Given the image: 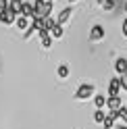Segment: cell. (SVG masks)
<instances>
[{"mask_svg": "<svg viewBox=\"0 0 127 129\" xmlns=\"http://www.w3.org/2000/svg\"><path fill=\"white\" fill-rule=\"evenodd\" d=\"M34 19H48L50 11H52V2L48 0H36L34 2Z\"/></svg>", "mask_w": 127, "mask_h": 129, "instance_id": "obj_1", "label": "cell"}, {"mask_svg": "<svg viewBox=\"0 0 127 129\" xmlns=\"http://www.w3.org/2000/svg\"><path fill=\"white\" fill-rule=\"evenodd\" d=\"M92 94H94V85H92V83H83V85L75 92V98H77V100H88Z\"/></svg>", "mask_w": 127, "mask_h": 129, "instance_id": "obj_2", "label": "cell"}, {"mask_svg": "<svg viewBox=\"0 0 127 129\" xmlns=\"http://www.w3.org/2000/svg\"><path fill=\"white\" fill-rule=\"evenodd\" d=\"M17 15H15L13 11H9V9H6V11H0V21H2L4 23V25H11V23H17Z\"/></svg>", "mask_w": 127, "mask_h": 129, "instance_id": "obj_3", "label": "cell"}, {"mask_svg": "<svg viewBox=\"0 0 127 129\" xmlns=\"http://www.w3.org/2000/svg\"><path fill=\"white\" fill-rule=\"evenodd\" d=\"M108 94L110 96H121V77H113V79H110Z\"/></svg>", "mask_w": 127, "mask_h": 129, "instance_id": "obj_4", "label": "cell"}, {"mask_svg": "<svg viewBox=\"0 0 127 129\" xmlns=\"http://www.w3.org/2000/svg\"><path fill=\"white\" fill-rule=\"evenodd\" d=\"M106 106L110 108V112L121 110V108H123V104H121V96H110V98H108V102H106Z\"/></svg>", "mask_w": 127, "mask_h": 129, "instance_id": "obj_5", "label": "cell"}, {"mask_svg": "<svg viewBox=\"0 0 127 129\" xmlns=\"http://www.w3.org/2000/svg\"><path fill=\"white\" fill-rule=\"evenodd\" d=\"M104 38V27L102 25H94L92 31H90V42H96V40H102Z\"/></svg>", "mask_w": 127, "mask_h": 129, "instance_id": "obj_6", "label": "cell"}, {"mask_svg": "<svg viewBox=\"0 0 127 129\" xmlns=\"http://www.w3.org/2000/svg\"><path fill=\"white\" fill-rule=\"evenodd\" d=\"M115 71H117L121 77L127 75V60H125V58H117V60H115Z\"/></svg>", "mask_w": 127, "mask_h": 129, "instance_id": "obj_7", "label": "cell"}, {"mask_svg": "<svg viewBox=\"0 0 127 129\" xmlns=\"http://www.w3.org/2000/svg\"><path fill=\"white\" fill-rule=\"evenodd\" d=\"M38 36H40V40H42V46L44 48H50L52 46V40L54 38L50 36V31H42V34H38Z\"/></svg>", "mask_w": 127, "mask_h": 129, "instance_id": "obj_8", "label": "cell"}, {"mask_svg": "<svg viewBox=\"0 0 127 129\" xmlns=\"http://www.w3.org/2000/svg\"><path fill=\"white\" fill-rule=\"evenodd\" d=\"M34 4H29V2H23L21 6V17H34Z\"/></svg>", "mask_w": 127, "mask_h": 129, "instance_id": "obj_9", "label": "cell"}, {"mask_svg": "<svg viewBox=\"0 0 127 129\" xmlns=\"http://www.w3.org/2000/svg\"><path fill=\"white\" fill-rule=\"evenodd\" d=\"M21 6H23V2H17V0H11V4H9V11H13L15 15H21Z\"/></svg>", "mask_w": 127, "mask_h": 129, "instance_id": "obj_10", "label": "cell"}, {"mask_svg": "<svg viewBox=\"0 0 127 129\" xmlns=\"http://www.w3.org/2000/svg\"><path fill=\"white\" fill-rule=\"evenodd\" d=\"M69 17H71V9H65V11L58 15V21H56V23H58V25H62V23L69 21Z\"/></svg>", "mask_w": 127, "mask_h": 129, "instance_id": "obj_11", "label": "cell"}, {"mask_svg": "<svg viewBox=\"0 0 127 129\" xmlns=\"http://www.w3.org/2000/svg\"><path fill=\"white\" fill-rule=\"evenodd\" d=\"M106 102H108V100L104 98V96H96V98H94V104H96V108H98V110L104 108V106H106Z\"/></svg>", "mask_w": 127, "mask_h": 129, "instance_id": "obj_12", "label": "cell"}, {"mask_svg": "<svg viewBox=\"0 0 127 129\" xmlns=\"http://www.w3.org/2000/svg\"><path fill=\"white\" fill-rule=\"evenodd\" d=\"M106 112L104 110H96V112H94V121H96V123H104V121H106Z\"/></svg>", "mask_w": 127, "mask_h": 129, "instance_id": "obj_13", "label": "cell"}, {"mask_svg": "<svg viewBox=\"0 0 127 129\" xmlns=\"http://www.w3.org/2000/svg\"><path fill=\"white\" fill-rule=\"evenodd\" d=\"M115 112H110V115L106 117V121H104V129H110V127H113V123H115Z\"/></svg>", "mask_w": 127, "mask_h": 129, "instance_id": "obj_14", "label": "cell"}, {"mask_svg": "<svg viewBox=\"0 0 127 129\" xmlns=\"http://www.w3.org/2000/svg\"><path fill=\"white\" fill-rule=\"evenodd\" d=\"M58 77H62V79L69 77V67H67V64H60V67H58Z\"/></svg>", "mask_w": 127, "mask_h": 129, "instance_id": "obj_15", "label": "cell"}, {"mask_svg": "<svg viewBox=\"0 0 127 129\" xmlns=\"http://www.w3.org/2000/svg\"><path fill=\"white\" fill-rule=\"evenodd\" d=\"M50 36L52 38H62V25H56V27L50 31Z\"/></svg>", "mask_w": 127, "mask_h": 129, "instance_id": "obj_16", "label": "cell"}, {"mask_svg": "<svg viewBox=\"0 0 127 129\" xmlns=\"http://www.w3.org/2000/svg\"><path fill=\"white\" fill-rule=\"evenodd\" d=\"M17 27H19V29H25V27H27V19H25V17H19V19H17Z\"/></svg>", "mask_w": 127, "mask_h": 129, "instance_id": "obj_17", "label": "cell"}, {"mask_svg": "<svg viewBox=\"0 0 127 129\" xmlns=\"http://www.w3.org/2000/svg\"><path fill=\"white\" fill-rule=\"evenodd\" d=\"M9 4H11V0H0V11H6Z\"/></svg>", "mask_w": 127, "mask_h": 129, "instance_id": "obj_18", "label": "cell"}, {"mask_svg": "<svg viewBox=\"0 0 127 129\" xmlns=\"http://www.w3.org/2000/svg\"><path fill=\"white\" fill-rule=\"evenodd\" d=\"M102 6H104V11H110V9L115 6V2H113V0H106V2L102 4Z\"/></svg>", "mask_w": 127, "mask_h": 129, "instance_id": "obj_19", "label": "cell"}, {"mask_svg": "<svg viewBox=\"0 0 127 129\" xmlns=\"http://www.w3.org/2000/svg\"><path fill=\"white\" fill-rule=\"evenodd\" d=\"M121 87H123V90H127V75L121 77Z\"/></svg>", "mask_w": 127, "mask_h": 129, "instance_id": "obj_20", "label": "cell"}, {"mask_svg": "<svg viewBox=\"0 0 127 129\" xmlns=\"http://www.w3.org/2000/svg\"><path fill=\"white\" fill-rule=\"evenodd\" d=\"M121 29H123V36L127 38V19H123V25H121Z\"/></svg>", "mask_w": 127, "mask_h": 129, "instance_id": "obj_21", "label": "cell"}, {"mask_svg": "<svg viewBox=\"0 0 127 129\" xmlns=\"http://www.w3.org/2000/svg\"><path fill=\"white\" fill-rule=\"evenodd\" d=\"M98 2H100V4H104V2H106V0H98Z\"/></svg>", "mask_w": 127, "mask_h": 129, "instance_id": "obj_22", "label": "cell"}, {"mask_svg": "<svg viewBox=\"0 0 127 129\" xmlns=\"http://www.w3.org/2000/svg\"><path fill=\"white\" fill-rule=\"evenodd\" d=\"M119 129H127V125H123V127H119Z\"/></svg>", "mask_w": 127, "mask_h": 129, "instance_id": "obj_23", "label": "cell"}, {"mask_svg": "<svg viewBox=\"0 0 127 129\" xmlns=\"http://www.w3.org/2000/svg\"><path fill=\"white\" fill-rule=\"evenodd\" d=\"M17 2H25V0H17Z\"/></svg>", "mask_w": 127, "mask_h": 129, "instance_id": "obj_24", "label": "cell"}, {"mask_svg": "<svg viewBox=\"0 0 127 129\" xmlns=\"http://www.w3.org/2000/svg\"><path fill=\"white\" fill-rule=\"evenodd\" d=\"M69 2H75V0H69Z\"/></svg>", "mask_w": 127, "mask_h": 129, "instance_id": "obj_25", "label": "cell"}, {"mask_svg": "<svg viewBox=\"0 0 127 129\" xmlns=\"http://www.w3.org/2000/svg\"><path fill=\"white\" fill-rule=\"evenodd\" d=\"M125 11H127V4H125Z\"/></svg>", "mask_w": 127, "mask_h": 129, "instance_id": "obj_26", "label": "cell"}, {"mask_svg": "<svg viewBox=\"0 0 127 129\" xmlns=\"http://www.w3.org/2000/svg\"><path fill=\"white\" fill-rule=\"evenodd\" d=\"M48 2H52V0H48Z\"/></svg>", "mask_w": 127, "mask_h": 129, "instance_id": "obj_27", "label": "cell"}]
</instances>
